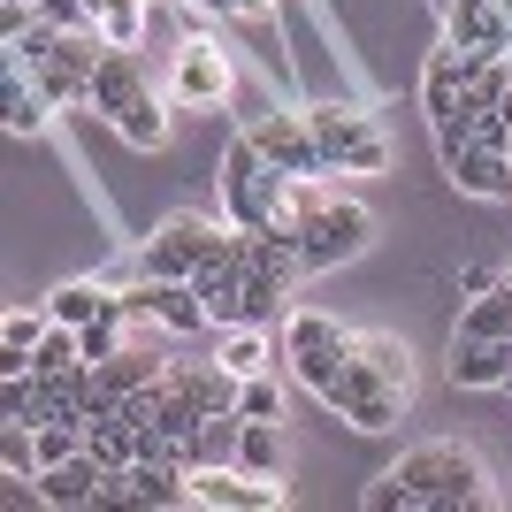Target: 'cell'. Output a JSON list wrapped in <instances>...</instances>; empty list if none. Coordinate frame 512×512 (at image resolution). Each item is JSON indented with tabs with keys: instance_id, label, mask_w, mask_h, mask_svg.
<instances>
[{
	"instance_id": "6da1fadb",
	"label": "cell",
	"mask_w": 512,
	"mask_h": 512,
	"mask_svg": "<svg viewBox=\"0 0 512 512\" xmlns=\"http://www.w3.org/2000/svg\"><path fill=\"white\" fill-rule=\"evenodd\" d=\"M390 474L413 490V512H482V505H497L490 467H482L467 444H451V436L398 451V467H390Z\"/></svg>"
},
{
	"instance_id": "7a4b0ae2",
	"label": "cell",
	"mask_w": 512,
	"mask_h": 512,
	"mask_svg": "<svg viewBox=\"0 0 512 512\" xmlns=\"http://www.w3.org/2000/svg\"><path fill=\"white\" fill-rule=\"evenodd\" d=\"M92 115H107L123 130V146H138V153H153L169 138V115H161V100H153V85H146V69H138L130 46H107V62L92 69Z\"/></svg>"
},
{
	"instance_id": "3957f363",
	"label": "cell",
	"mask_w": 512,
	"mask_h": 512,
	"mask_svg": "<svg viewBox=\"0 0 512 512\" xmlns=\"http://www.w3.org/2000/svg\"><path fill=\"white\" fill-rule=\"evenodd\" d=\"M291 192H299V176L268 169L260 146L237 130L230 153H222V207H230V222H237V230H268V222L291 214Z\"/></svg>"
},
{
	"instance_id": "277c9868",
	"label": "cell",
	"mask_w": 512,
	"mask_h": 512,
	"mask_svg": "<svg viewBox=\"0 0 512 512\" xmlns=\"http://www.w3.org/2000/svg\"><path fill=\"white\" fill-rule=\"evenodd\" d=\"M367 245H375V214H367L360 199H314V207L299 214L306 276H329V268H344V260H360Z\"/></svg>"
},
{
	"instance_id": "5b68a950",
	"label": "cell",
	"mask_w": 512,
	"mask_h": 512,
	"mask_svg": "<svg viewBox=\"0 0 512 512\" xmlns=\"http://www.w3.org/2000/svg\"><path fill=\"white\" fill-rule=\"evenodd\" d=\"M306 123H314V138H321L329 176H383L390 169V138H383L375 115H352V107L321 100V107H306Z\"/></svg>"
},
{
	"instance_id": "8992f818",
	"label": "cell",
	"mask_w": 512,
	"mask_h": 512,
	"mask_svg": "<svg viewBox=\"0 0 512 512\" xmlns=\"http://www.w3.org/2000/svg\"><path fill=\"white\" fill-rule=\"evenodd\" d=\"M406 398H413V383H398L390 367H375L360 352V337H352V360H344V383H337V406L329 413H344L360 436H383V428L406 421Z\"/></svg>"
},
{
	"instance_id": "52a82bcc",
	"label": "cell",
	"mask_w": 512,
	"mask_h": 512,
	"mask_svg": "<svg viewBox=\"0 0 512 512\" xmlns=\"http://www.w3.org/2000/svg\"><path fill=\"white\" fill-rule=\"evenodd\" d=\"M222 237H230V214H222V222H207V214H169L146 245V276L153 283H192L199 268L222 253Z\"/></svg>"
},
{
	"instance_id": "ba28073f",
	"label": "cell",
	"mask_w": 512,
	"mask_h": 512,
	"mask_svg": "<svg viewBox=\"0 0 512 512\" xmlns=\"http://www.w3.org/2000/svg\"><path fill=\"white\" fill-rule=\"evenodd\" d=\"M245 138H253L260 161H268V169H283V176H329L321 138H314V123H306V107H299V115H253V123H245Z\"/></svg>"
},
{
	"instance_id": "9c48e42d",
	"label": "cell",
	"mask_w": 512,
	"mask_h": 512,
	"mask_svg": "<svg viewBox=\"0 0 512 512\" xmlns=\"http://www.w3.org/2000/svg\"><path fill=\"white\" fill-rule=\"evenodd\" d=\"M169 100L176 107H222L230 100V54L214 39H184L169 62Z\"/></svg>"
},
{
	"instance_id": "30bf717a",
	"label": "cell",
	"mask_w": 512,
	"mask_h": 512,
	"mask_svg": "<svg viewBox=\"0 0 512 512\" xmlns=\"http://www.w3.org/2000/svg\"><path fill=\"white\" fill-rule=\"evenodd\" d=\"M130 321H161V329H176V337H199V329H214L207 299H199V283H138V291H123Z\"/></svg>"
},
{
	"instance_id": "8fae6325",
	"label": "cell",
	"mask_w": 512,
	"mask_h": 512,
	"mask_svg": "<svg viewBox=\"0 0 512 512\" xmlns=\"http://www.w3.org/2000/svg\"><path fill=\"white\" fill-rule=\"evenodd\" d=\"M283 482H260V474H245V467H199L192 474V505H222V512H268V505H283Z\"/></svg>"
},
{
	"instance_id": "7c38bea8",
	"label": "cell",
	"mask_w": 512,
	"mask_h": 512,
	"mask_svg": "<svg viewBox=\"0 0 512 512\" xmlns=\"http://www.w3.org/2000/svg\"><path fill=\"white\" fill-rule=\"evenodd\" d=\"M100 497H107V467L92 459V444L77 459H62V467H39V505L77 512V505H100Z\"/></svg>"
},
{
	"instance_id": "4fadbf2b",
	"label": "cell",
	"mask_w": 512,
	"mask_h": 512,
	"mask_svg": "<svg viewBox=\"0 0 512 512\" xmlns=\"http://www.w3.org/2000/svg\"><path fill=\"white\" fill-rule=\"evenodd\" d=\"M444 176H451L467 199H512V161H505V146H482V138L451 153Z\"/></svg>"
},
{
	"instance_id": "5bb4252c",
	"label": "cell",
	"mask_w": 512,
	"mask_h": 512,
	"mask_svg": "<svg viewBox=\"0 0 512 512\" xmlns=\"http://www.w3.org/2000/svg\"><path fill=\"white\" fill-rule=\"evenodd\" d=\"M0 123H8V138H39V130L54 123V100L39 92V77L23 62L0 69Z\"/></svg>"
},
{
	"instance_id": "9a60e30c",
	"label": "cell",
	"mask_w": 512,
	"mask_h": 512,
	"mask_svg": "<svg viewBox=\"0 0 512 512\" xmlns=\"http://www.w3.org/2000/svg\"><path fill=\"white\" fill-rule=\"evenodd\" d=\"M512 375V337H451V383L459 390H497Z\"/></svg>"
},
{
	"instance_id": "2e32d148",
	"label": "cell",
	"mask_w": 512,
	"mask_h": 512,
	"mask_svg": "<svg viewBox=\"0 0 512 512\" xmlns=\"http://www.w3.org/2000/svg\"><path fill=\"white\" fill-rule=\"evenodd\" d=\"M421 107H428V123H459V107H467V62H459V46H436L421 69Z\"/></svg>"
},
{
	"instance_id": "e0dca14e",
	"label": "cell",
	"mask_w": 512,
	"mask_h": 512,
	"mask_svg": "<svg viewBox=\"0 0 512 512\" xmlns=\"http://www.w3.org/2000/svg\"><path fill=\"white\" fill-rule=\"evenodd\" d=\"M451 46L512 54V8L505 0H451Z\"/></svg>"
},
{
	"instance_id": "ac0fdd59",
	"label": "cell",
	"mask_w": 512,
	"mask_h": 512,
	"mask_svg": "<svg viewBox=\"0 0 512 512\" xmlns=\"http://www.w3.org/2000/svg\"><path fill=\"white\" fill-rule=\"evenodd\" d=\"M237 436H245V413L237 406H222V413H207V421L192 428V436H184V444H176V459H184V467H222V459H237Z\"/></svg>"
},
{
	"instance_id": "d6986e66",
	"label": "cell",
	"mask_w": 512,
	"mask_h": 512,
	"mask_svg": "<svg viewBox=\"0 0 512 512\" xmlns=\"http://www.w3.org/2000/svg\"><path fill=\"white\" fill-rule=\"evenodd\" d=\"M276 337H283V360H291V352H344L360 329H344V321H337V314H321V306H299V314H283V321H276Z\"/></svg>"
},
{
	"instance_id": "ffe728a7",
	"label": "cell",
	"mask_w": 512,
	"mask_h": 512,
	"mask_svg": "<svg viewBox=\"0 0 512 512\" xmlns=\"http://www.w3.org/2000/svg\"><path fill=\"white\" fill-rule=\"evenodd\" d=\"M214 360H222L237 383H245V375H268V367L283 360V337H268V329H253V321H237L230 337H222V352H214Z\"/></svg>"
},
{
	"instance_id": "44dd1931",
	"label": "cell",
	"mask_w": 512,
	"mask_h": 512,
	"mask_svg": "<svg viewBox=\"0 0 512 512\" xmlns=\"http://www.w3.org/2000/svg\"><path fill=\"white\" fill-rule=\"evenodd\" d=\"M230 467L260 474V482H283V421H245V436H237V459Z\"/></svg>"
},
{
	"instance_id": "7402d4cb",
	"label": "cell",
	"mask_w": 512,
	"mask_h": 512,
	"mask_svg": "<svg viewBox=\"0 0 512 512\" xmlns=\"http://www.w3.org/2000/svg\"><path fill=\"white\" fill-rule=\"evenodd\" d=\"M115 299H123V291H107V283H62V291H46V314L69 321V329H85V321H100Z\"/></svg>"
},
{
	"instance_id": "603a6c76",
	"label": "cell",
	"mask_w": 512,
	"mask_h": 512,
	"mask_svg": "<svg viewBox=\"0 0 512 512\" xmlns=\"http://www.w3.org/2000/svg\"><path fill=\"white\" fill-rule=\"evenodd\" d=\"M92 375H100V383L115 390V398H123V390H146V383H161V375H169V360H153V352L123 344V352H115V360H100Z\"/></svg>"
},
{
	"instance_id": "cb8c5ba5",
	"label": "cell",
	"mask_w": 512,
	"mask_h": 512,
	"mask_svg": "<svg viewBox=\"0 0 512 512\" xmlns=\"http://www.w3.org/2000/svg\"><path fill=\"white\" fill-rule=\"evenodd\" d=\"M85 444H92V459H100L107 474H123L130 459H138V428H130L123 413H107V421H92V428H85Z\"/></svg>"
},
{
	"instance_id": "d4e9b609",
	"label": "cell",
	"mask_w": 512,
	"mask_h": 512,
	"mask_svg": "<svg viewBox=\"0 0 512 512\" xmlns=\"http://www.w3.org/2000/svg\"><path fill=\"white\" fill-rule=\"evenodd\" d=\"M344 360H352V344L344 352H291V375L314 390L321 406H337V383H344Z\"/></svg>"
},
{
	"instance_id": "484cf974",
	"label": "cell",
	"mask_w": 512,
	"mask_h": 512,
	"mask_svg": "<svg viewBox=\"0 0 512 512\" xmlns=\"http://www.w3.org/2000/svg\"><path fill=\"white\" fill-rule=\"evenodd\" d=\"M77 337H85V360H92V367H100V360H115V352H123V344H130V306L115 299V306H107L100 321H85Z\"/></svg>"
},
{
	"instance_id": "4316f807",
	"label": "cell",
	"mask_w": 512,
	"mask_h": 512,
	"mask_svg": "<svg viewBox=\"0 0 512 512\" xmlns=\"http://www.w3.org/2000/svg\"><path fill=\"white\" fill-rule=\"evenodd\" d=\"M0 474H39V428L31 421H0Z\"/></svg>"
},
{
	"instance_id": "83f0119b",
	"label": "cell",
	"mask_w": 512,
	"mask_h": 512,
	"mask_svg": "<svg viewBox=\"0 0 512 512\" xmlns=\"http://www.w3.org/2000/svg\"><path fill=\"white\" fill-rule=\"evenodd\" d=\"M237 413H245V421H283V383H276V367L237 383Z\"/></svg>"
},
{
	"instance_id": "f1b7e54d",
	"label": "cell",
	"mask_w": 512,
	"mask_h": 512,
	"mask_svg": "<svg viewBox=\"0 0 512 512\" xmlns=\"http://www.w3.org/2000/svg\"><path fill=\"white\" fill-rule=\"evenodd\" d=\"M31 428H39V467H62L85 451V421H31Z\"/></svg>"
},
{
	"instance_id": "f546056e",
	"label": "cell",
	"mask_w": 512,
	"mask_h": 512,
	"mask_svg": "<svg viewBox=\"0 0 512 512\" xmlns=\"http://www.w3.org/2000/svg\"><path fill=\"white\" fill-rule=\"evenodd\" d=\"M46 306H8V314H0V344H16V352H31V344L46 337Z\"/></svg>"
},
{
	"instance_id": "4dcf8cb0",
	"label": "cell",
	"mask_w": 512,
	"mask_h": 512,
	"mask_svg": "<svg viewBox=\"0 0 512 512\" xmlns=\"http://www.w3.org/2000/svg\"><path fill=\"white\" fill-rule=\"evenodd\" d=\"M360 352H367L375 367H390L398 383H413V352H406L398 337H383V329H360Z\"/></svg>"
},
{
	"instance_id": "1f68e13d",
	"label": "cell",
	"mask_w": 512,
	"mask_h": 512,
	"mask_svg": "<svg viewBox=\"0 0 512 512\" xmlns=\"http://www.w3.org/2000/svg\"><path fill=\"white\" fill-rule=\"evenodd\" d=\"M146 16H153V8H115V16H100L107 46H130V54H138V39H146Z\"/></svg>"
},
{
	"instance_id": "d6a6232c",
	"label": "cell",
	"mask_w": 512,
	"mask_h": 512,
	"mask_svg": "<svg viewBox=\"0 0 512 512\" xmlns=\"http://www.w3.org/2000/svg\"><path fill=\"white\" fill-rule=\"evenodd\" d=\"M39 23H54V31H85L92 8H85V0H39Z\"/></svg>"
},
{
	"instance_id": "836d02e7",
	"label": "cell",
	"mask_w": 512,
	"mask_h": 512,
	"mask_svg": "<svg viewBox=\"0 0 512 512\" xmlns=\"http://www.w3.org/2000/svg\"><path fill=\"white\" fill-rule=\"evenodd\" d=\"M490 283H505V276L490 268V260H467V268H459V291H467V299H482Z\"/></svg>"
},
{
	"instance_id": "e575fe53",
	"label": "cell",
	"mask_w": 512,
	"mask_h": 512,
	"mask_svg": "<svg viewBox=\"0 0 512 512\" xmlns=\"http://www.w3.org/2000/svg\"><path fill=\"white\" fill-rule=\"evenodd\" d=\"M192 8H207V16H245V0H192Z\"/></svg>"
},
{
	"instance_id": "d590c367",
	"label": "cell",
	"mask_w": 512,
	"mask_h": 512,
	"mask_svg": "<svg viewBox=\"0 0 512 512\" xmlns=\"http://www.w3.org/2000/svg\"><path fill=\"white\" fill-rule=\"evenodd\" d=\"M260 16H276V0H245V23H260Z\"/></svg>"
},
{
	"instance_id": "8d00e7d4",
	"label": "cell",
	"mask_w": 512,
	"mask_h": 512,
	"mask_svg": "<svg viewBox=\"0 0 512 512\" xmlns=\"http://www.w3.org/2000/svg\"><path fill=\"white\" fill-rule=\"evenodd\" d=\"M85 8H92V23H100V16H115V8H130V0H85Z\"/></svg>"
},
{
	"instance_id": "74e56055",
	"label": "cell",
	"mask_w": 512,
	"mask_h": 512,
	"mask_svg": "<svg viewBox=\"0 0 512 512\" xmlns=\"http://www.w3.org/2000/svg\"><path fill=\"white\" fill-rule=\"evenodd\" d=\"M505 161H512V138H505Z\"/></svg>"
}]
</instances>
